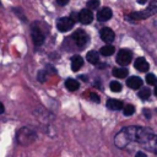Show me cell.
<instances>
[{
  "label": "cell",
  "mask_w": 157,
  "mask_h": 157,
  "mask_svg": "<svg viewBox=\"0 0 157 157\" xmlns=\"http://www.w3.org/2000/svg\"><path fill=\"white\" fill-rule=\"evenodd\" d=\"M153 135V131L142 126H126L123 128L114 137V144L119 148L126 147L130 142H137L145 145L147 140Z\"/></svg>",
  "instance_id": "cell-1"
},
{
  "label": "cell",
  "mask_w": 157,
  "mask_h": 157,
  "mask_svg": "<svg viewBox=\"0 0 157 157\" xmlns=\"http://www.w3.org/2000/svg\"><path fill=\"white\" fill-rule=\"evenodd\" d=\"M37 140V131L31 126H22L16 132V141L21 146H28Z\"/></svg>",
  "instance_id": "cell-2"
},
{
  "label": "cell",
  "mask_w": 157,
  "mask_h": 157,
  "mask_svg": "<svg viewBox=\"0 0 157 157\" xmlns=\"http://www.w3.org/2000/svg\"><path fill=\"white\" fill-rule=\"evenodd\" d=\"M157 12V0H151L150 5L147 6V9L139 11V12H131L130 15H128V18H132V20H145L152 15H155Z\"/></svg>",
  "instance_id": "cell-3"
},
{
  "label": "cell",
  "mask_w": 157,
  "mask_h": 157,
  "mask_svg": "<svg viewBox=\"0 0 157 157\" xmlns=\"http://www.w3.org/2000/svg\"><path fill=\"white\" fill-rule=\"evenodd\" d=\"M72 39L75 42V44L78 47V48H83L87 43H88V36L87 33L83 31V29H77L72 33Z\"/></svg>",
  "instance_id": "cell-4"
},
{
  "label": "cell",
  "mask_w": 157,
  "mask_h": 157,
  "mask_svg": "<svg viewBox=\"0 0 157 157\" xmlns=\"http://www.w3.org/2000/svg\"><path fill=\"white\" fill-rule=\"evenodd\" d=\"M131 59H132V53L129 49H121V50H119V53L117 55V63L121 66L130 64Z\"/></svg>",
  "instance_id": "cell-5"
},
{
  "label": "cell",
  "mask_w": 157,
  "mask_h": 157,
  "mask_svg": "<svg viewBox=\"0 0 157 157\" xmlns=\"http://www.w3.org/2000/svg\"><path fill=\"white\" fill-rule=\"evenodd\" d=\"M75 25V21L71 17H60L56 21V28L60 32H66L69 29H71Z\"/></svg>",
  "instance_id": "cell-6"
},
{
  "label": "cell",
  "mask_w": 157,
  "mask_h": 157,
  "mask_svg": "<svg viewBox=\"0 0 157 157\" xmlns=\"http://www.w3.org/2000/svg\"><path fill=\"white\" fill-rule=\"evenodd\" d=\"M31 36H32V40H33L34 45H40V44H43V42H44V34H43L42 29H40L37 25H32Z\"/></svg>",
  "instance_id": "cell-7"
},
{
  "label": "cell",
  "mask_w": 157,
  "mask_h": 157,
  "mask_svg": "<svg viewBox=\"0 0 157 157\" xmlns=\"http://www.w3.org/2000/svg\"><path fill=\"white\" fill-rule=\"evenodd\" d=\"M99 36H101L102 40H103V42H105L107 44L112 43V42L114 40V38H115L114 32H113L109 27H103V28L101 29V32H99Z\"/></svg>",
  "instance_id": "cell-8"
},
{
  "label": "cell",
  "mask_w": 157,
  "mask_h": 157,
  "mask_svg": "<svg viewBox=\"0 0 157 157\" xmlns=\"http://www.w3.org/2000/svg\"><path fill=\"white\" fill-rule=\"evenodd\" d=\"M92 20H93V13H92L91 10L83 9V10H81V11L78 12V21H80L81 23L88 25V23L92 22Z\"/></svg>",
  "instance_id": "cell-9"
},
{
  "label": "cell",
  "mask_w": 157,
  "mask_h": 157,
  "mask_svg": "<svg viewBox=\"0 0 157 157\" xmlns=\"http://www.w3.org/2000/svg\"><path fill=\"white\" fill-rule=\"evenodd\" d=\"M112 15H113V12L109 7H102L97 13V20L101 22H105V21L110 20Z\"/></svg>",
  "instance_id": "cell-10"
},
{
  "label": "cell",
  "mask_w": 157,
  "mask_h": 157,
  "mask_svg": "<svg viewBox=\"0 0 157 157\" xmlns=\"http://www.w3.org/2000/svg\"><path fill=\"white\" fill-rule=\"evenodd\" d=\"M126 85H128V87H130L132 90H137L142 86V80L137 76H131L126 80Z\"/></svg>",
  "instance_id": "cell-11"
},
{
  "label": "cell",
  "mask_w": 157,
  "mask_h": 157,
  "mask_svg": "<svg viewBox=\"0 0 157 157\" xmlns=\"http://www.w3.org/2000/svg\"><path fill=\"white\" fill-rule=\"evenodd\" d=\"M144 147H145L146 150H148V151H152V152L157 153V135L153 134V135L147 140V142L144 145Z\"/></svg>",
  "instance_id": "cell-12"
},
{
  "label": "cell",
  "mask_w": 157,
  "mask_h": 157,
  "mask_svg": "<svg viewBox=\"0 0 157 157\" xmlns=\"http://www.w3.org/2000/svg\"><path fill=\"white\" fill-rule=\"evenodd\" d=\"M134 66H135V69L136 70H139V71H141V72H146L147 70H148V63L144 59V58H137L136 60H135V63H134Z\"/></svg>",
  "instance_id": "cell-13"
},
{
  "label": "cell",
  "mask_w": 157,
  "mask_h": 157,
  "mask_svg": "<svg viewBox=\"0 0 157 157\" xmlns=\"http://www.w3.org/2000/svg\"><path fill=\"white\" fill-rule=\"evenodd\" d=\"M107 107H108L109 109H112V110H120V109L124 108V104H123V102L119 101V99L110 98V99L107 101Z\"/></svg>",
  "instance_id": "cell-14"
},
{
  "label": "cell",
  "mask_w": 157,
  "mask_h": 157,
  "mask_svg": "<svg viewBox=\"0 0 157 157\" xmlns=\"http://www.w3.org/2000/svg\"><path fill=\"white\" fill-rule=\"evenodd\" d=\"M83 65V59L80 55H74L71 58V69L72 71H78V69H81Z\"/></svg>",
  "instance_id": "cell-15"
},
{
  "label": "cell",
  "mask_w": 157,
  "mask_h": 157,
  "mask_svg": "<svg viewBox=\"0 0 157 157\" xmlns=\"http://www.w3.org/2000/svg\"><path fill=\"white\" fill-rule=\"evenodd\" d=\"M65 87H66L69 91L74 92V91H76V90L80 87V83H78V81L75 80V78H67V80L65 81Z\"/></svg>",
  "instance_id": "cell-16"
},
{
  "label": "cell",
  "mask_w": 157,
  "mask_h": 157,
  "mask_svg": "<svg viewBox=\"0 0 157 157\" xmlns=\"http://www.w3.org/2000/svg\"><path fill=\"white\" fill-rule=\"evenodd\" d=\"M86 59L88 60V63H91V64H93V65H96V64L99 63V55H98V53L94 52V50L88 52V53L86 54Z\"/></svg>",
  "instance_id": "cell-17"
},
{
  "label": "cell",
  "mask_w": 157,
  "mask_h": 157,
  "mask_svg": "<svg viewBox=\"0 0 157 157\" xmlns=\"http://www.w3.org/2000/svg\"><path fill=\"white\" fill-rule=\"evenodd\" d=\"M112 74H113V76H115L118 78H124V77L128 76V69H125V67H115V69H113Z\"/></svg>",
  "instance_id": "cell-18"
},
{
  "label": "cell",
  "mask_w": 157,
  "mask_h": 157,
  "mask_svg": "<svg viewBox=\"0 0 157 157\" xmlns=\"http://www.w3.org/2000/svg\"><path fill=\"white\" fill-rule=\"evenodd\" d=\"M114 47L113 45H110V44H107V45H104V47H102L101 48V50H99V53L103 55V56H109V55H112L113 53H114Z\"/></svg>",
  "instance_id": "cell-19"
},
{
  "label": "cell",
  "mask_w": 157,
  "mask_h": 157,
  "mask_svg": "<svg viewBox=\"0 0 157 157\" xmlns=\"http://www.w3.org/2000/svg\"><path fill=\"white\" fill-rule=\"evenodd\" d=\"M123 112H124V115H126V117L132 115L135 113V107L132 104H125L123 108Z\"/></svg>",
  "instance_id": "cell-20"
},
{
  "label": "cell",
  "mask_w": 157,
  "mask_h": 157,
  "mask_svg": "<svg viewBox=\"0 0 157 157\" xmlns=\"http://www.w3.org/2000/svg\"><path fill=\"white\" fill-rule=\"evenodd\" d=\"M139 97L141 98V99H147L148 97H150V94H151V91L148 90V88H142V90H140L139 91Z\"/></svg>",
  "instance_id": "cell-21"
},
{
  "label": "cell",
  "mask_w": 157,
  "mask_h": 157,
  "mask_svg": "<svg viewBox=\"0 0 157 157\" xmlns=\"http://www.w3.org/2000/svg\"><path fill=\"white\" fill-rule=\"evenodd\" d=\"M109 87H110V90H112L113 92H120V91H121V85H120L118 81H112V82L109 83Z\"/></svg>",
  "instance_id": "cell-22"
},
{
  "label": "cell",
  "mask_w": 157,
  "mask_h": 157,
  "mask_svg": "<svg viewBox=\"0 0 157 157\" xmlns=\"http://www.w3.org/2000/svg\"><path fill=\"white\" fill-rule=\"evenodd\" d=\"M99 6V0H88L87 1V7L88 10H96Z\"/></svg>",
  "instance_id": "cell-23"
},
{
  "label": "cell",
  "mask_w": 157,
  "mask_h": 157,
  "mask_svg": "<svg viewBox=\"0 0 157 157\" xmlns=\"http://www.w3.org/2000/svg\"><path fill=\"white\" fill-rule=\"evenodd\" d=\"M146 82H147L148 85H156V83H157V77H156V75H153V74H147V75H146Z\"/></svg>",
  "instance_id": "cell-24"
},
{
  "label": "cell",
  "mask_w": 157,
  "mask_h": 157,
  "mask_svg": "<svg viewBox=\"0 0 157 157\" xmlns=\"http://www.w3.org/2000/svg\"><path fill=\"white\" fill-rule=\"evenodd\" d=\"M37 77H38V81H39V82H44L45 78H47V72H45L44 70H40V71L38 72Z\"/></svg>",
  "instance_id": "cell-25"
},
{
  "label": "cell",
  "mask_w": 157,
  "mask_h": 157,
  "mask_svg": "<svg viewBox=\"0 0 157 157\" xmlns=\"http://www.w3.org/2000/svg\"><path fill=\"white\" fill-rule=\"evenodd\" d=\"M90 97H91V99H92L93 102H96V103L99 102V96H98V94H96V93H90Z\"/></svg>",
  "instance_id": "cell-26"
},
{
  "label": "cell",
  "mask_w": 157,
  "mask_h": 157,
  "mask_svg": "<svg viewBox=\"0 0 157 157\" xmlns=\"http://www.w3.org/2000/svg\"><path fill=\"white\" fill-rule=\"evenodd\" d=\"M56 2H58L60 6H65V5L69 2V0H56Z\"/></svg>",
  "instance_id": "cell-27"
},
{
  "label": "cell",
  "mask_w": 157,
  "mask_h": 157,
  "mask_svg": "<svg viewBox=\"0 0 157 157\" xmlns=\"http://www.w3.org/2000/svg\"><path fill=\"white\" fill-rule=\"evenodd\" d=\"M135 157H147V156H146V153H145V152H142V151H139V152H136Z\"/></svg>",
  "instance_id": "cell-28"
},
{
  "label": "cell",
  "mask_w": 157,
  "mask_h": 157,
  "mask_svg": "<svg viewBox=\"0 0 157 157\" xmlns=\"http://www.w3.org/2000/svg\"><path fill=\"white\" fill-rule=\"evenodd\" d=\"M5 112V107H4V104L0 102V114H2Z\"/></svg>",
  "instance_id": "cell-29"
},
{
  "label": "cell",
  "mask_w": 157,
  "mask_h": 157,
  "mask_svg": "<svg viewBox=\"0 0 157 157\" xmlns=\"http://www.w3.org/2000/svg\"><path fill=\"white\" fill-rule=\"evenodd\" d=\"M153 93H155V96L157 97V86H156V87L153 88Z\"/></svg>",
  "instance_id": "cell-30"
},
{
  "label": "cell",
  "mask_w": 157,
  "mask_h": 157,
  "mask_svg": "<svg viewBox=\"0 0 157 157\" xmlns=\"http://www.w3.org/2000/svg\"><path fill=\"white\" fill-rule=\"evenodd\" d=\"M137 2H139V4H145L146 0H137Z\"/></svg>",
  "instance_id": "cell-31"
},
{
  "label": "cell",
  "mask_w": 157,
  "mask_h": 157,
  "mask_svg": "<svg viewBox=\"0 0 157 157\" xmlns=\"http://www.w3.org/2000/svg\"><path fill=\"white\" fill-rule=\"evenodd\" d=\"M80 78H82L83 81H86V80H87V78H86V76H83V75H82V76H80Z\"/></svg>",
  "instance_id": "cell-32"
}]
</instances>
